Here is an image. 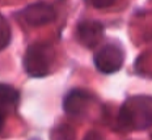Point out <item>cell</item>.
Returning a JSON list of instances; mask_svg holds the SVG:
<instances>
[{
	"label": "cell",
	"mask_w": 152,
	"mask_h": 140,
	"mask_svg": "<svg viewBox=\"0 0 152 140\" xmlns=\"http://www.w3.org/2000/svg\"><path fill=\"white\" fill-rule=\"evenodd\" d=\"M125 55L119 46L115 43H107L94 54L93 63L100 72L105 75L115 74L122 68Z\"/></svg>",
	"instance_id": "obj_3"
},
{
	"label": "cell",
	"mask_w": 152,
	"mask_h": 140,
	"mask_svg": "<svg viewBox=\"0 0 152 140\" xmlns=\"http://www.w3.org/2000/svg\"><path fill=\"white\" fill-rule=\"evenodd\" d=\"M20 101V93L12 85L1 84V123L4 122L5 114L15 111Z\"/></svg>",
	"instance_id": "obj_7"
},
{
	"label": "cell",
	"mask_w": 152,
	"mask_h": 140,
	"mask_svg": "<svg viewBox=\"0 0 152 140\" xmlns=\"http://www.w3.org/2000/svg\"><path fill=\"white\" fill-rule=\"evenodd\" d=\"M54 50L49 43L36 42L26 49L24 55V69L30 77H45L50 74Z\"/></svg>",
	"instance_id": "obj_2"
},
{
	"label": "cell",
	"mask_w": 152,
	"mask_h": 140,
	"mask_svg": "<svg viewBox=\"0 0 152 140\" xmlns=\"http://www.w3.org/2000/svg\"><path fill=\"white\" fill-rule=\"evenodd\" d=\"M18 15L25 24L33 28L43 26V25L54 21L56 17V12L54 7L45 1H37L34 4L28 5Z\"/></svg>",
	"instance_id": "obj_4"
},
{
	"label": "cell",
	"mask_w": 152,
	"mask_h": 140,
	"mask_svg": "<svg viewBox=\"0 0 152 140\" xmlns=\"http://www.w3.org/2000/svg\"><path fill=\"white\" fill-rule=\"evenodd\" d=\"M87 1L89 3L92 7H94L97 9H102V8L112 7L114 3H115V0H87Z\"/></svg>",
	"instance_id": "obj_10"
},
{
	"label": "cell",
	"mask_w": 152,
	"mask_h": 140,
	"mask_svg": "<svg viewBox=\"0 0 152 140\" xmlns=\"http://www.w3.org/2000/svg\"><path fill=\"white\" fill-rule=\"evenodd\" d=\"M92 100L91 93L81 89H72L67 93V96L63 100V109L71 117L81 115L88 109Z\"/></svg>",
	"instance_id": "obj_6"
},
{
	"label": "cell",
	"mask_w": 152,
	"mask_h": 140,
	"mask_svg": "<svg viewBox=\"0 0 152 140\" xmlns=\"http://www.w3.org/2000/svg\"><path fill=\"white\" fill-rule=\"evenodd\" d=\"M0 25H1V49L4 50L5 47L11 43L12 30H11V26H9V22L7 21V18H5L4 16H1Z\"/></svg>",
	"instance_id": "obj_9"
},
{
	"label": "cell",
	"mask_w": 152,
	"mask_h": 140,
	"mask_svg": "<svg viewBox=\"0 0 152 140\" xmlns=\"http://www.w3.org/2000/svg\"><path fill=\"white\" fill-rule=\"evenodd\" d=\"M104 37V25L94 20H83L76 29V38L79 43L87 49H93Z\"/></svg>",
	"instance_id": "obj_5"
},
{
	"label": "cell",
	"mask_w": 152,
	"mask_h": 140,
	"mask_svg": "<svg viewBox=\"0 0 152 140\" xmlns=\"http://www.w3.org/2000/svg\"><path fill=\"white\" fill-rule=\"evenodd\" d=\"M84 140H104V138L100 135L99 132L91 131V132H88V135L84 138Z\"/></svg>",
	"instance_id": "obj_11"
},
{
	"label": "cell",
	"mask_w": 152,
	"mask_h": 140,
	"mask_svg": "<svg viewBox=\"0 0 152 140\" xmlns=\"http://www.w3.org/2000/svg\"><path fill=\"white\" fill-rule=\"evenodd\" d=\"M118 125L125 130H145L152 126V97L134 96L123 102L118 113Z\"/></svg>",
	"instance_id": "obj_1"
},
{
	"label": "cell",
	"mask_w": 152,
	"mask_h": 140,
	"mask_svg": "<svg viewBox=\"0 0 152 140\" xmlns=\"http://www.w3.org/2000/svg\"><path fill=\"white\" fill-rule=\"evenodd\" d=\"M50 138H51V140H74L75 133L69 126L61 125L53 130Z\"/></svg>",
	"instance_id": "obj_8"
}]
</instances>
